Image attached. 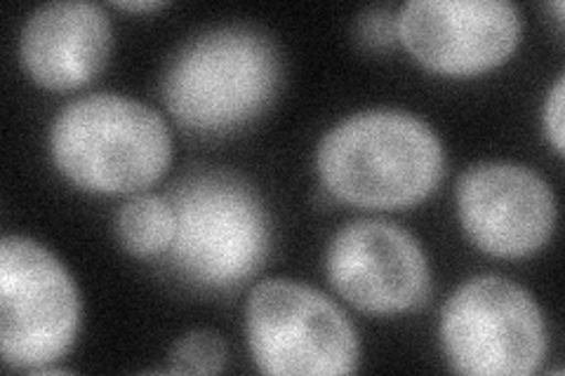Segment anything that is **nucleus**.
I'll return each mask as SVG.
<instances>
[{"mask_svg": "<svg viewBox=\"0 0 565 376\" xmlns=\"http://www.w3.org/2000/svg\"><path fill=\"white\" fill-rule=\"evenodd\" d=\"M170 369L189 374H217L226 363V346L217 332L196 330L184 334L170 351Z\"/></svg>", "mask_w": 565, "mask_h": 376, "instance_id": "nucleus-13", "label": "nucleus"}, {"mask_svg": "<svg viewBox=\"0 0 565 376\" xmlns=\"http://www.w3.org/2000/svg\"><path fill=\"white\" fill-rule=\"evenodd\" d=\"M116 8L128 12H153L166 8L163 0H118Z\"/></svg>", "mask_w": 565, "mask_h": 376, "instance_id": "nucleus-16", "label": "nucleus"}, {"mask_svg": "<svg viewBox=\"0 0 565 376\" xmlns=\"http://www.w3.org/2000/svg\"><path fill=\"white\" fill-rule=\"evenodd\" d=\"M50 151L57 170L83 191L135 193L168 170L172 137L151 106L102 93L64 106L52 122Z\"/></svg>", "mask_w": 565, "mask_h": 376, "instance_id": "nucleus-3", "label": "nucleus"}, {"mask_svg": "<svg viewBox=\"0 0 565 376\" xmlns=\"http://www.w3.org/2000/svg\"><path fill=\"white\" fill-rule=\"evenodd\" d=\"M280 83V57L253 26H220L189 41L163 76L172 118L196 132H226L255 120Z\"/></svg>", "mask_w": 565, "mask_h": 376, "instance_id": "nucleus-2", "label": "nucleus"}, {"mask_svg": "<svg viewBox=\"0 0 565 376\" xmlns=\"http://www.w3.org/2000/svg\"><path fill=\"white\" fill-rule=\"evenodd\" d=\"M174 266L210 290L234 288L264 264L271 247L269 212L241 179L207 172L174 189Z\"/></svg>", "mask_w": 565, "mask_h": 376, "instance_id": "nucleus-4", "label": "nucleus"}, {"mask_svg": "<svg viewBox=\"0 0 565 376\" xmlns=\"http://www.w3.org/2000/svg\"><path fill=\"white\" fill-rule=\"evenodd\" d=\"M111 52V22L102 6L57 0L35 10L22 31V62L47 89L90 83Z\"/></svg>", "mask_w": 565, "mask_h": 376, "instance_id": "nucleus-11", "label": "nucleus"}, {"mask_svg": "<svg viewBox=\"0 0 565 376\" xmlns=\"http://www.w3.org/2000/svg\"><path fill=\"white\" fill-rule=\"evenodd\" d=\"M359 41L367 47H388L398 35V14L386 8H373L359 17L356 22Z\"/></svg>", "mask_w": 565, "mask_h": 376, "instance_id": "nucleus-14", "label": "nucleus"}, {"mask_svg": "<svg viewBox=\"0 0 565 376\" xmlns=\"http://www.w3.org/2000/svg\"><path fill=\"white\" fill-rule=\"evenodd\" d=\"M457 210L467 236L483 253L519 259L552 238L556 201L550 184L530 168L479 163L457 184Z\"/></svg>", "mask_w": 565, "mask_h": 376, "instance_id": "nucleus-10", "label": "nucleus"}, {"mask_svg": "<svg viewBox=\"0 0 565 376\" xmlns=\"http://www.w3.org/2000/svg\"><path fill=\"white\" fill-rule=\"evenodd\" d=\"M81 297L64 264L41 243L0 240V348L12 369H41L74 346Z\"/></svg>", "mask_w": 565, "mask_h": 376, "instance_id": "nucleus-5", "label": "nucleus"}, {"mask_svg": "<svg viewBox=\"0 0 565 376\" xmlns=\"http://www.w3.org/2000/svg\"><path fill=\"white\" fill-rule=\"evenodd\" d=\"M398 39L429 71L473 76L511 57L521 14L509 0H411L398 12Z\"/></svg>", "mask_w": 565, "mask_h": 376, "instance_id": "nucleus-8", "label": "nucleus"}, {"mask_svg": "<svg viewBox=\"0 0 565 376\" xmlns=\"http://www.w3.org/2000/svg\"><path fill=\"white\" fill-rule=\"evenodd\" d=\"M116 230L120 245L135 257H153L170 249L177 230L174 210L163 195L141 193L120 207Z\"/></svg>", "mask_w": 565, "mask_h": 376, "instance_id": "nucleus-12", "label": "nucleus"}, {"mask_svg": "<svg viewBox=\"0 0 565 376\" xmlns=\"http://www.w3.org/2000/svg\"><path fill=\"white\" fill-rule=\"evenodd\" d=\"M326 264L332 288L365 313L411 311L431 288L429 261L419 243L396 224H347L332 238Z\"/></svg>", "mask_w": 565, "mask_h": 376, "instance_id": "nucleus-9", "label": "nucleus"}, {"mask_svg": "<svg viewBox=\"0 0 565 376\" xmlns=\"http://www.w3.org/2000/svg\"><path fill=\"white\" fill-rule=\"evenodd\" d=\"M563 101H565V78L558 76V80L554 83V89L550 93V99H546L544 106V125L546 132L552 137V144L558 153H563L565 149V125H563Z\"/></svg>", "mask_w": 565, "mask_h": 376, "instance_id": "nucleus-15", "label": "nucleus"}, {"mask_svg": "<svg viewBox=\"0 0 565 376\" xmlns=\"http://www.w3.org/2000/svg\"><path fill=\"white\" fill-rule=\"evenodd\" d=\"M440 339L459 374L527 376L546 355V327L535 299L498 276L473 278L448 299Z\"/></svg>", "mask_w": 565, "mask_h": 376, "instance_id": "nucleus-6", "label": "nucleus"}, {"mask_svg": "<svg viewBox=\"0 0 565 376\" xmlns=\"http://www.w3.org/2000/svg\"><path fill=\"white\" fill-rule=\"evenodd\" d=\"M444 147L427 122L396 109L363 111L334 125L316 151L326 191L359 207L422 203L444 176Z\"/></svg>", "mask_w": 565, "mask_h": 376, "instance_id": "nucleus-1", "label": "nucleus"}, {"mask_svg": "<svg viewBox=\"0 0 565 376\" xmlns=\"http://www.w3.org/2000/svg\"><path fill=\"white\" fill-rule=\"evenodd\" d=\"M247 342L264 374H351L359 336L347 315L305 282L264 280L247 299Z\"/></svg>", "mask_w": 565, "mask_h": 376, "instance_id": "nucleus-7", "label": "nucleus"}]
</instances>
